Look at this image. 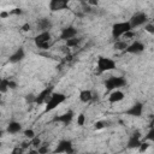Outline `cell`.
Here are the masks:
<instances>
[{
    "instance_id": "obj_32",
    "label": "cell",
    "mask_w": 154,
    "mask_h": 154,
    "mask_svg": "<svg viewBox=\"0 0 154 154\" xmlns=\"http://www.w3.org/2000/svg\"><path fill=\"white\" fill-rule=\"evenodd\" d=\"M30 28H31V26H30V24H29V23H25V24H23V25H22V30H23V31H29V30H30Z\"/></svg>"
},
{
    "instance_id": "obj_9",
    "label": "cell",
    "mask_w": 154,
    "mask_h": 154,
    "mask_svg": "<svg viewBox=\"0 0 154 154\" xmlns=\"http://www.w3.org/2000/svg\"><path fill=\"white\" fill-rule=\"evenodd\" d=\"M144 48L146 47L141 41H134L132 43L128 45L125 52L129 53V54H140V53H142L144 51Z\"/></svg>"
},
{
    "instance_id": "obj_6",
    "label": "cell",
    "mask_w": 154,
    "mask_h": 154,
    "mask_svg": "<svg viewBox=\"0 0 154 154\" xmlns=\"http://www.w3.org/2000/svg\"><path fill=\"white\" fill-rule=\"evenodd\" d=\"M147 22H148V16L144 12H136L135 14L131 16V18L129 20V23H130L132 29H135L137 26H141V25L146 24Z\"/></svg>"
},
{
    "instance_id": "obj_3",
    "label": "cell",
    "mask_w": 154,
    "mask_h": 154,
    "mask_svg": "<svg viewBox=\"0 0 154 154\" xmlns=\"http://www.w3.org/2000/svg\"><path fill=\"white\" fill-rule=\"evenodd\" d=\"M132 30L131 25L129 22H118L114 23L112 25V37L113 38H119L122 36H124V34H126L128 31Z\"/></svg>"
},
{
    "instance_id": "obj_28",
    "label": "cell",
    "mask_w": 154,
    "mask_h": 154,
    "mask_svg": "<svg viewBox=\"0 0 154 154\" xmlns=\"http://www.w3.org/2000/svg\"><path fill=\"white\" fill-rule=\"evenodd\" d=\"M148 147H149V143L148 142H141V144L138 146V150L141 153H143V152H146L148 149Z\"/></svg>"
},
{
    "instance_id": "obj_4",
    "label": "cell",
    "mask_w": 154,
    "mask_h": 154,
    "mask_svg": "<svg viewBox=\"0 0 154 154\" xmlns=\"http://www.w3.org/2000/svg\"><path fill=\"white\" fill-rule=\"evenodd\" d=\"M51 38H52V35L49 31H41L38 35L34 37V41L36 47L41 49H48L51 46Z\"/></svg>"
},
{
    "instance_id": "obj_20",
    "label": "cell",
    "mask_w": 154,
    "mask_h": 154,
    "mask_svg": "<svg viewBox=\"0 0 154 154\" xmlns=\"http://www.w3.org/2000/svg\"><path fill=\"white\" fill-rule=\"evenodd\" d=\"M128 42L126 41H120V40H117L116 43H114V49L117 51H125L126 47H128Z\"/></svg>"
},
{
    "instance_id": "obj_5",
    "label": "cell",
    "mask_w": 154,
    "mask_h": 154,
    "mask_svg": "<svg viewBox=\"0 0 154 154\" xmlns=\"http://www.w3.org/2000/svg\"><path fill=\"white\" fill-rule=\"evenodd\" d=\"M125 85H126V79L120 76H111L105 81V87L109 91L114 90V89H119Z\"/></svg>"
},
{
    "instance_id": "obj_30",
    "label": "cell",
    "mask_w": 154,
    "mask_h": 154,
    "mask_svg": "<svg viewBox=\"0 0 154 154\" xmlns=\"http://www.w3.org/2000/svg\"><path fill=\"white\" fill-rule=\"evenodd\" d=\"M106 126V123L105 122H102V120H99V122H96L95 124H94V128L96 129V130H100V129H103Z\"/></svg>"
},
{
    "instance_id": "obj_29",
    "label": "cell",
    "mask_w": 154,
    "mask_h": 154,
    "mask_svg": "<svg viewBox=\"0 0 154 154\" xmlns=\"http://www.w3.org/2000/svg\"><path fill=\"white\" fill-rule=\"evenodd\" d=\"M24 135H25V137H28V138L31 140L35 136V132H34L32 129H26V130H24Z\"/></svg>"
},
{
    "instance_id": "obj_19",
    "label": "cell",
    "mask_w": 154,
    "mask_h": 154,
    "mask_svg": "<svg viewBox=\"0 0 154 154\" xmlns=\"http://www.w3.org/2000/svg\"><path fill=\"white\" fill-rule=\"evenodd\" d=\"M79 100L82 102H84V103L91 101L93 100V93H91V90H89V89L81 90V93H79Z\"/></svg>"
},
{
    "instance_id": "obj_33",
    "label": "cell",
    "mask_w": 154,
    "mask_h": 154,
    "mask_svg": "<svg viewBox=\"0 0 154 154\" xmlns=\"http://www.w3.org/2000/svg\"><path fill=\"white\" fill-rule=\"evenodd\" d=\"M10 13H13V14H20V13H22V10H20V8H14V10L11 11Z\"/></svg>"
},
{
    "instance_id": "obj_17",
    "label": "cell",
    "mask_w": 154,
    "mask_h": 154,
    "mask_svg": "<svg viewBox=\"0 0 154 154\" xmlns=\"http://www.w3.org/2000/svg\"><path fill=\"white\" fill-rule=\"evenodd\" d=\"M6 131L11 135H14V134H18L22 131V124L19 122H16V120H12L7 124V128H6Z\"/></svg>"
},
{
    "instance_id": "obj_7",
    "label": "cell",
    "mask_w": 154,
    "mask_h": 154,
    "mask_svg": "<svg viewBox=\"0 0 154 154\" xmlns=\"http://www.w3.org/2000/svg\"><path fill=\"white\" fill-rule=\"evenodd\" d=\"M54 153H73L72 142L70 140H61L54 149Z\"/></svg>"
},
{
    "instance_id": "obj_18",
    "label": "cell",
    "mask_w": 154,
    "mask_h": 154,
    "mask_svg": "<svg viewBox=\"0 0 154 154\" xmlns=\"http://www.w3.org/2000/svg\"><path fill=\"white\" fill-rule=\"evenodd\" d=\"M52 28V23L49 19L47 18H41L37 20V29L40 31H49V29Z\"/></svg>"
},
{
    "instance_id": "obj_21",
    "label": "cell",
    "mask_w": 154,
    "mask_h": 154,
    "mask_svg": "<svg viewBox=\"0 0 154 154\" xmlns=\"http://www.w3.org/2000/svg\"><path fill=\"white\" fill-rule=\"evenodd\" d=\"M79 42H81V38L75 36V37H72V38L66 40V46H67V47H76V46L79 45Z\"/></svg>"
},
{
    "instance_id": "obj_25",
    "label": "cell",
    "mask_w": 154,
    "mask_h": 154,
    "mask_svg": "<svg viewBox=\"0 0 154 154\" xmlns=\"http://www.w3.org/2000/svg\"><path fill=\"white\" fill-rule=\"evenodd\" d=\"M144 138H146V141H153L154 140V129H153V126H150V130L148 131V134Z\"/></svg>"
},
{
    "instance_id": "obj_31",
    "label": "cell",
    "mask_w": 154,
    "mask_h": 154,
    "mask_svg": "<svg viewBox=\"0 0 154 154\" xmlns=\"http://www.w3.org/2000/svg\"><path fill=\"white\" fill-rule=\"evenodd\" d=\"M17 88V83L12 79H8V89H16Z\"/></svg>"
},
{
    "instance_id": "obj_10",
    "label": "cell",
    "mask_w": 154,
    "mask_h": 154,
    "mask_svg": "<svg viewBox=\"0 0 154 154\" xmlns=\"http://www.w3.org/2000/svg\"><path fill=\"white\" fill-rule=\"evenodd\" d=\"M125 113H126L128 116L136 117V118L141 117L142 113H143V103H142V102H135L129 109L125 111Z\"/></svg>"
},
{
    "instance_id": "obj_27",
    "label": "cell",
    "mask_w": 154,
    "mask_h": 154,
    "mask_svg": "<svg viewBox=\"0 0 154 154\" xmlns=\"http://www.w3.org/2000/svg\"><path fill=\"white\" fill-rule=\"evenodd\" d=\"M30 144H32L34 147H36V148H37V147L41 144V140H40L37 136H34V137L31 138V142H30Z\"/></svg>"
},
{
    "instance_id": "obj_13",
    "label": "cell",
    "mask_w": 154,
    "mask_h": 154,
    "mask_svg": "<svg viewBox=\"0 0 154 154\" xmlns=\"http://www.w3.org/2000/svg\"><path fill=\"white\" fill-rule=\"evenodd\" d=\"M51 94H52V87H47V88H45L38 95L35 96V103H37V105L45 103V102L47 101V99L49 97Z\"/></svg>"
},
{
    "instance_id": "obj_24",
    "label": "cell",
    "mask_w": 154,
    "mask_h": 154,
    "mask_svg": "<svg viewBox=\"0 0 154 154\" xmlns=\"http://www.w3.org/2000/svg\"><path fill=\"white\" fill-rule=\"evenodd\" d=\"M36 149H37V154H45V153L48 152V147L45 146V144H40Z\"/></svg>"
},
{
    "instance_id": "obj_26",
    "label": "cell",
    "mask_w": 154,
    "mask_h": 154,
    "mask_svg": "<svg viewBox=\"0 0 154 154\" xmlns=\"http://www.w3.org/2000/svg\"><path fill=\"white\" fill-rule=\"evenodd\" d=\"M144 30H146L147 32H149V34H154V25H153L152 23H146Z\"/></svg>"
},
{
    "instance_id": "obj_37",
    "label": "cell",
    "mask_w": 154,
    "mask_h": 154,
    "mask_svg": "<svg viewBox=\"0 0 154 154\" xmlns=\"http://www.w3.org/2000/svg\"><path fill=\"white\" fill-rule=\"evenodd\" d=\"M2 136H4V131H2V130H0V138H1Z\"/></svg>"
},
{
    "instance_id": "obj_15",
    "label": "cell",
    "mask_w": 154,
    "mask_h": 154,
    "mask_svg": "<svg viewBox=\"0 0 154 154\" xmlns=\"http://www.w3.org/2000/svg\"><path fill=\"white\" fill-rule=\"evenodd\" d=\"M73 116H75V113H73L72 111H67V112L63 113L61 116L55 117L54 120H55V122H59V123H63V124H65V125H67V124H70L71 120L73 119Z\"/></svg>"
},
{
    "instance_id": "obj_36",
    "label": "cell",
    "mask_w": 154,
    "mask_h": 154,
    "mask_svg": "<svg viewBox=\"0 0 154 154\" xmlns=\"http://www.w3.org/2000/svg\"><path fill=\"white\" fill-rule=\"evenodd\" d=\"M8 14H10L8 12H1V13H0V17H1V18H5V17H7Z\"/></svg>"
},
{
    "instance_id": "obj_23",
    "label": "cell",
    "mask_w": 154,
    "mask_h": 154,
    "mask_svg": "<svg viewBox=\"0 0 154 154\" xmlns=\"http://www.w3.org/2000/svg\"><path fill=\"white\" fill-rule=\"evenodd\" d=\"M84 123H85V116H84L83 113L78 114V116H77V125H78V126H83Z\"/></svg>"
},
{
    "instance_id": "obj_22",
    "label": "cell",
    "mask_w": 154,
    "mask_h": 154,
    "mask_svg": "<svg viewBox=\"0 0 154 154\" xmlns=\"http://www.w3.org/2000/svg\"><path fill=\"white\" fill-rule=\"evenodd\" d=\"M8 90V78H2L0 82V93H6Z\"/></svg>"
},
{
    "instance_id": "obj_35",
    "label": "cell",
    "mask_w": 154,
    "mask_h": 154,
    "mask_svg": "<svg viewBox=\"0 0 154 154\" xmlns=\"http://www.w3.org/2000/svg\"><path fill=\"white\" fill-rule=\"evenodd\" d=\"M26 101H32V102H35V96L31 95V94L28 95V96H26Z\"/></svg>"
},
{
    "instance_id": "obj_16",
    "label": "cell",
    "mask_w": 154,
    "mask_h": 154,
    "mask_svg": "<svg viewBox=\"0 0 154 154\" xmlns=\"http://www.w3.org/2000/svg\"><path fill=\"white\" fill-rule=\"evenodd\" d=\"M124 99V93L119 89H114V90H111V94L108 96V101L111 103H116V102H119Z\"/></svg>"
},
{
    "instance_id": "obj_11",
    "label": "cell",
    "mask_w": 154,
    "mask_h": 154,
    "mask_svg": "<svg viewBox=\"0 0 154 154\" xmlns=\"http://www.w3.org/2000/svg\"><path fill=\"white\" fill-rule=\"evenodd\" d=\"M24 58H25V51H24L23 47H19V48H17V49L10 55L8 61L12 63V64H16V63L22 61Z\"/></svg>"
},
{
    "instance_id": "obj_39",
    "label": "cell",
    "mask_w": 154,
    "mask_h": 154,
    "mask_svg": "<svg viewBox=\"0 0 154 154\" xmlns=\"http://www.w3.org/2000/svg\"><path fill=\"white\" fill-rule=\"evenodd\" d=\"M1 144H2V143H1V141H0V147H1Z\"/></svg>"
},
{
    "instance_id": "obj_12",
    "label": "cell",
    "mask_w": 154,
    "mask_h": 154,
    "mask_svg": "<svg viewBox=\"0 0 154 154\" xmlns=\"http://www.w3.org/2000/svg\"><path fill=\"white\" fill-rule=\"evenodd\" d=\"M75 36H77V29L75 26H72V25L64 28L61 30V32H60V40H64V41H66L69 38H72Z\"/></svg>"
},
{
    "instance_id": "obj_34",
    "label": "cell",
    "mask_w": 154,
    "mask_h": 154,
    "mask_svg": "<svg viewBox=\"0 0 154 154\" xmlns=\"http://www.w3.org/2000/svg\"><path fill=\"white\" fill-rule=\"evenodd\" d=\"M22 152H24V149H23L22 147H20V148H19V147H18V148H14V149L12 150L13 154H14V153H22Z\"/></svg>"
},
{
    "instance_id": "obj_8",
    "label": "cell",
    "mask_w": 154,
    "mask_h": 154,
    "mask_svg": "<svg viewBox=\"0 0 154 154\" xmlns=\"http://www.w3.org/2000/svg\"><path fill=\"white\" fill-rule=\"evenodd\" d=\"M70 0H49V10L52 12H58L67 8Z\"/></svg>"
},
{
    "instance_id": "obj_14",
    "label": "cell",
    "mask_w": 154,
    "mask_h": 154,
    "mask_svg": "<svg viewBox=\"0 0 154 154\" xmlns=\"http://www.w3.org/2000/svg\"><path fill=\"white\" fill-rule=\"evenodd\" d=\"M141 135H140V131H135L131 136H130V138H129V141H128V148H130V149H135V148H138V146L141 144Z\"/></svg>"
},
{
    "instance_id": "obj_38",
    "label": "cell",
    "mask_w": 154,
    "mask_h": 154,
    "mask_svg": "<svg viewBox=\"0 0 154 154\" xmlns=\"http://www.w3.org/2000/svg\"><path fill=\"white\" fill-rule=\"evenodd\" d=\"M1 79H2V77H1V76H0V82H1Z\"/></svg>"
},
{
    "instance_id": "obj_1",
    "label": "cell",
    "mask_w": 154,
    "mask_h": 154,
    "mask_svg": "<svg viewBox=\"0 0 154 154\" xmlns=\"http://www.w3.org/2000/svg\"><path fill=\"white\" fill-rule=\"evenodd\" d=\"M66 100V95L63 93H53L49 95V97L46 101V107H45V112H51L53 109H55L59 105H61L63 102H65Z\"/></svg>"
},
{
    "instance_id": "obj_2",
    "label": "cell",
    "mask_w": 154,
    "mask_h": 154,
    "mask_svg": "<svg viewBox=\"0 0 154 154\" xmlns=\"http://www.w3.org/2000/svg\"><path fill=\"white\" fill-rule=\"evenodd\" d=\"M96 69L99 70L100 73L102 72H107V71H112L116 69V61L112 58L108 57H99L96 60Z\"/></svg>"
}]
</instances>
